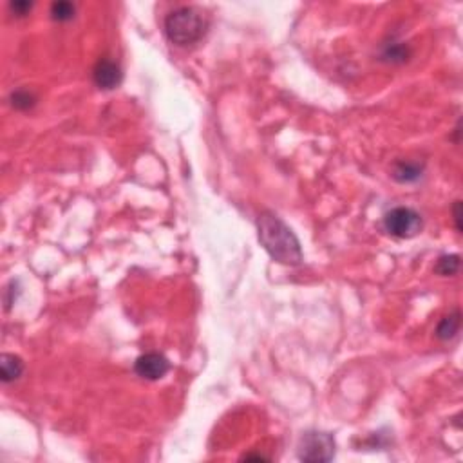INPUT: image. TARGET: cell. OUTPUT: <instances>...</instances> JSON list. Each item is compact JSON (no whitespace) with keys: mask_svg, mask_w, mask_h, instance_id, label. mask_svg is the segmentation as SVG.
Here are the masks:
<instances>
[{"mask_svg":"<svg viewBox=\"0 0 463 463\" xmlns=\"http://www.w3.org/2000/svg\"><path fill=\"white\" fill-rule=\"evenodd\" d=\"M460 326H462V313L458 309H454L453 313H449L447 317H443L440 320L438 328H436V337L440 340H453L460 331Z\"/></svg>","mask_w":463,"mask_h":463,"instance_id":"9","label":"cell"},{"mask_svg":"<svg viewBox=\"0 0 463 463\" xmlns=\"http://www.w3.org/2000/svg\"><path fill=\"white\" fill-rule=\"evenodd\" d=\"M93 80L104 91L116 89L123 80L120 64H116L115 60H109V58H102L96 62L95 69H93Z\"/></svg>","mask_w":463,"mask_h":463,"instance_id":"6","label":"cell"},{"mask_svg":"<svg viewBox=\"0 0 463 463\" xmlns=\"http://www.w3.org/2000/svg\"><path fill=\"white\" fill-rule=\"evenodd\" d=\"M436 274L443 275V277H449V275H456L460 270V255H442L434 266Z\"/></svg>","mask_w":463,"mask_h":463,"instance_id":"13","label":"cell"},{"mask_svg":"<svg viewBox=\"0 0 463 463\" xmlns=\"http://www.w3.org/2000/svg\"><path fill=\"white\" fill-rule=\"evenodd\" d=\"M10 100H11V105H13L15 109L27 110V109H31V107H35L36 96L27 89H16L11 93Z\"/></svg>","mask_w":463,"mask_h":463,"instance_id":"12","label":"cell"},{"mask_svg":"<svg viewBox=\"0 0 463 463\" xmlns=\"http://www.w3.org/2000/svg\"><path fill=\"white\" fill-rule=\"evenodd\" d=\"M423 174V163L413 160H400L394 163L391 176L399 183H414Z\"/></svg>","mask_w":463,"mask_h":463,"instance_id":"7","label":"cell"},{"mask_svg":"<svg viewBox=\"0 0 463 463\" xmlns=\"http://www.w3.org/2000/svg\"><path fill=\"white\" fill-rule=\"evenodd\" d=\"M297 456L309 463L331 462L335 456V438L329 433L320 431L304 433L297 445Z\"/></svg>","mask_w":463,"mask_h":463,"instance_id":"4","label":"cell"},{"mask_svg":"<svg viewBox=\"0 0 463 463\" xmlns=\"http://www.w3.org/2000/svg\"><path fill=\"white\" fill-rule=\"evenodd\" d=\"M134 371L145 380H161L170 371V362L161 353H145L136 359Z\"/></svg>","mask_w":463,"mask_h":463,"instance_id":"5","label":"cell"},{"mask_svg":"<svg viewBox=\"0 0 463 463\" xmlns=\"http://www.w3.org/2000/svg\"><path fill=\"white\" fill-rule=\"evenodd\" d=\"M460 210H462V201H456V203H454V206H453L454 224H456V230H458V232H462V223H460V221H462V212H460Z\"/></svg>","mask_w":463,"mask_h":463,"instance_id":"15","label":"cell"},{"mask_svg":"<svg viewBox=\"0 0 463 463\" xmlns=\"http://www.w3.org/2000/svg\"><path fill=\"white\" fill-rule=\"evenodd\" d=\"M409 56H411V49L405 44H402V42H393V44L383 45L382 58L385 62L403 64L405 60H409Z\"/></svg>","mask_w":463,"mask_h":463,"instance_id":"10","label":"cell"},{"mask_svg":"<svg viewBox=\"0 0 463 463\" xmlns=\"http://www.w3.org/2000/svg\"><path fill=\"white\" fill-rule=\"evenodd\" d=\"M51 19L56 22H69L75 19L76 5L73 2H67V0H58V2H53L51 4Z\"/></svg>","mask_w":463,"mask_h":463,"instance_id":"11","label":"cell"},{"mask_svg":"<svg viewBox=\"0 0 463 463\" xmlns=\"http://www.w3.org/2000/svg\"><path fill=\"white\" fill-rule=\"evenodd\" d=\"M206 27H209L206 16L192 5H183L170 11L165 19V35L172 44L180 47L198 44L206 33Z\"/></svg>","mask_w":463,"mask_h":463,"instance_id":"2","label":"cell"},{"mask_svg":"<svg viewBox=\"0 0 463 463\" xmlns=\"http://www.w3.org/2000/svg\"><path fill=\"white\" fill-rule=\"evenodd\" d=\"M422 215L409 206H396L383 215V228L399 239H413L422 232Z\"/></svg>","mask_w":463,"mask_h":463,"instance_id":"3","label":"cell"},{"mask_svg":"<svg viewBox=\"0 0 463 463\" xmlns=\"http://www.w3.org/2000/svg\"><path fill=\"white\" fill-rule=\"evenodd\" d=\"M10 10L15 13L16 16H25L33 10V2H27V0H15V2H10Z\"/></svg>","mask_w":463,"mask_h":463,"instance_id":"14","label":"cell"},{"mask_svg":"<svg viewBox=\"0 0 463 463\" xmlns=\"http://www.w3.org/2000/svg\"><path fill=\"white\" fill-rule=\"evenodd\" d=\"M24 373V362L21 357L11 353H4L0 357V380L4 383H11L19 380Z\"/></svg>","mask_w":463,"mask_h":463,"instance_id":"8","label":"cell"},{"mask_svg":"<svg viewBox=\"0 0 463 463\" xmlns=\"http://www.w3.org/2000/svg\"><path fill=\"white\" fill-rule=\"evenodd\" d=\"M257 234L261 244L274 261L289 266L302 263V248L299 239L279 215L263 212L257 219Z\"/></svg>","mask_w":463,"mask_h":463,"instance_id":"1","label":"cell"}]
</instances>
